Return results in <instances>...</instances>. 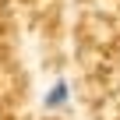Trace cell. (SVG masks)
Segmentation results:
<instances>
[{"label": "cell", "instance_id": "cell-1", "mask_svg": "<svg viewBox=\"0 0 120 120\" xmlns=\"http://www.w3.org/2000/svg\"><path fill=\"white\" fill-rule=\"evenodd\" d=\"M42 106H46L49 113H56V109H67V106H71V81H67V78H56V81L46 88Z\"/></svg>", "mask_w": 120, "mask_h": 120}]
</instances>
